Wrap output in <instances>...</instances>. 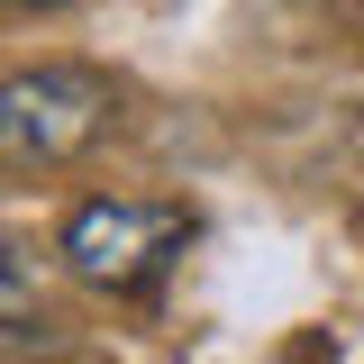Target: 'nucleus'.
<instances>
[{
  "mask_svg": "<svg viewBox=\"0 0 364 364\" xmlns=\"http://www.w3.org/2000/svg\"><path fill=\"white\" fill-rule=\"evenodd\" d=\"M18 9H46V0H18Z\"/></svg>",
  "mask_w": 364,
  "mask_h": 364,
  "instance_id": "20e7f679",
  "label": "nucleus"
},
{
  "mask_svg": "<svg viewBox=\"0 0 364 364\" xmlns=\"http://www.w3.org/2000/svg\"><path fill=\"white\" fill-rule=\"evenodd\" d=\"M109 82L82 73V64H37V73H9L0 91V146H9V164L28 173H55V164H73L82 146L109 136Z\"/></svg>",
  "mask_w": 364,
  "mask_h": 364,
  "instance_id": "f257e3e1",
  "label": "nucleus"
},
{
  "mask_svg": "<svg viewBox=\"0 0 364 364\" xmlns=\"http://www.w3.org/2000/svg\"><path fill=\"white\" fill-rule=\"evenodd\" d=\"M182 237H191V219L164 200H82L64 219V264L91 291H146L182 255Z\"/></svg>",
  "mask_w": 364,
  "mask_h": 364,
  "instance_id": "f03ea898",
  "label": "nucleus"
},
{
  "mask_svg": "<svg viewBox=\"0 0 364 364\" xmlns=\"http://www.w3.org/2000/svg\"><path fill=\"white\" fill-rule=\"evenodd\" d=\"M0 291H9V346H28V246L9 237V264H0Z\"/></svg>",
  "mask_w": 364,
  "mask_h": 364,
  "instance_id": "7ed1b4c3",
  "label": "nucleus"
}]
</instances>
